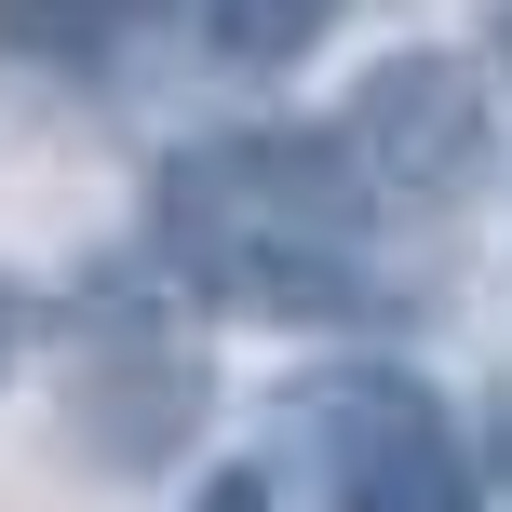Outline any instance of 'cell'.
Here are the masks:
<instances>
[{"label": "cell", "mask_w": 512, "mask_h": 512, "mask_svg": "<svg viewBox=\"0 0 512 512\" xmlns=\"http://www.w3.org/2000/svg\"><path fill=\"white\" fill-rule=\"evenodd\" d=\"M351 0H203V54L216 68H297Z\"/></svg>", "instance_id": "5b68a950"}, {"label": "cell", "mask_w": 512, "mask_h": 512, "mask_svg": "<svg viewBox=\"0 0 512 512\" xmlns=\"http://www.w3.org/2000/svg\"><path fill=\"white\" fill-rule=\"evenodd\" d=\"M203 512H283V499H270V472H216V486H203Z\"/></svg>", "instance_id": "8992f818"}, {"label": "cell", "mask_w": 512, "mask_h": 512, "mask_svg": "<svg viewBox=\"0 0 512 512\" xmlns=\"http://www.w3.org/2000/svg\"><path fill=\"white\" fill-rule=\"evenodd\" d=\"M14 351H27V310H14V297H0V378H14Z\"/></svg>", "instance_id": "ba28073f"}, {"label": "cell", "mask_w": 512, "mask_h": 512, "mask_svg": "<svg viewBox=\"0 0 512 512\" xmlns=\"http://www.w3.org/2000/svg\"><path fill=\"white\" fill-rule=\"evenodd\" d=\"M0 14H14V27H54V14H81V0H0Z\"/></svg>", "instance_id": "9c48e42d"}, {"label": "cell", "mask_w": 512, "mask_h": 512, "mask_svg": "<svg viewBox=\"0 0 512 512\" xmlns=\"http://www.w3.org/2000/svg\"><path fill=\"white\" fill-rule=\"evenodd\" d=\"M270 459L324 512H486V445L391 364H310L270 405Z\"/></svg>", "instance_id": "7a4b0ae2"}, {"label": "cell", "mask_w": 512, "mask_h": 512, "mask_svg": "<svg viewBox=\"0 0 512 512\" xmlns=\"http://www.w3.org/2000/svg\"><path fill=\"white\" fill-rule=\"evenodd\" d=\"M337 149H351V176L378 189V203H459L472 176H486L499 149V108H486V68L472 54H378V68L351 81V108H337Z\"/></svg>", "instance_id": "3957f363"}, {"label": "cell", "mask_w": 512, "mask_h": 512, "mask_svg": "<svg viewBox=\"0 0 512 512\" xmlns=\"http://www.w3.org/2000/svg\"><path fill=\"white\" fill-rule=\"evenodd\" d=\"M378 189L351 176V149L324 135H203V149L162 162L149 216L162 256L203 270L243 310H351V230Z\"/></svg>", "instance_id": "6da1fadb"}, {"label": "cell", "mask_w": 512, "mask_h": 512, "mask_svg": "<svg viewBox=\"0 0 512 512\" xmlns=\"http://www.w3.org/2000/svg\"><path fill=\"white\" fill-rule=\"evenodd\" d=\"M68 432L95 472H162L203 432V351H176L149 324H95L68 351Z\"/></svg>", "instance_id": "277c9868"}, {"label": "cell", "mask_w": 512, "mask_h": 512, "mask_svg": "<svg viewBox=\"0 0 512 512\" xmlns=\"http://www.w3.org/2000/svg\"><path fill=\"white\" fill-rule=\"evenodd\" d=\"M486 472L512 486V378H499V405H486Z\"/></svg>", "instance_id": "52a82bcc"}]
</instances>
